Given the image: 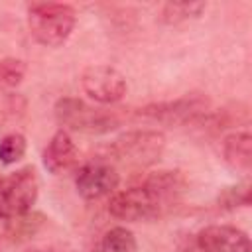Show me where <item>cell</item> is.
Masks as SVG:
<instances>
[{
	"instance_id": "cell-1",
	"label": "cell",
	"mask_w": 252,
	"mask_h": 252,
	"mask_svg": "<svg viewBox=\"0 0 252 252\" xmlns=\"http://www.w3.org/2000/svg\"><path fill=\"white\" fill-rule=\"evenodd\" d=\"M185 191L187 179L181 171H156L140 185L112 193L108 201V213L114 219L126 222L156 220L177 207Z\"/></svg>"
},
{
	"instance_id": "cell-2",
	"label": "cell",
	"mask_w": 252,
	"mask_h": 252,
	"mask_svg": "<svg viewBox=\"0 0 252 252\" xmlns=\"http://www.w3.org/2000/svg\"><path fill=\"white\" fill-rule=\"evenodd\" d=\"M77 22L73 6L63 2H33L28 6V30L45 47L63 45Z\"/></svg>"
},
{
	"instance_id": "cell-3",
	"label": "cell",
	"mask_w": 252,
	"mask_h": 252,
	"mask_svg": "<svg viewBox=\"0 0 252 252\" xmlns=\"http://www.w3.org/2000/svg\"><path fill=\"white\" fill-rule=\"evenodd\" d=\"M165 150V136L158 130H132L120 134L110 142L108 154L104 159L112 158L114 161L126 167H148L154 165Z\"/></svg>"
},
{
	"instance_id": "cell-4",
	"label": "cell",
	"mask_w": 252,
	"mask_h": 252,
	"mask_svg": "<svg viewBox=\"0 0 252 252\" xmlns=\"http://www.w3.org/2000/svg\"><path fill=\"white\" fill-rule=\"evenodd\" d=\"M39 195L35 167L26 165L8 175H0V220H14L32 211Z\"/></svg>"
},
{
	"instance_id": "cell-5",
	"label": "cell",
	"mask_w": 252,
	"mask_h": 252,
	"mask_svg": "<svg viewBox=\"0 0 252 252\" xmlns=\"http://www.w3.org/2000/svg\"><path fill=\"white\" fill-rule=\"evenodd\" d=\"M55 118L63 126V130L85 132V134H104L118 128L120 118L104 108H96L87 104L81 98L63 96L55 102Z\"/></svg>"
},
{
	"instance_id": "cell-6",
	"label": "cell",
	"mask_w": 252,
	"mask_h": 252,
	"mask_svg": "<svg viewBox=\"0 0 252 252\" xmlns=\"http://www.w3.org/2000/svg\"><path fill=\"white\" fill-rule=\"evenodd\" d=\"M211 108H213L211 96H207L205 93H187L173 100L148 104L140 108V116H146L150 120L169 124V126H183L207 116Z\"/></svg>"
},
{
	"instance_id": "cell-7",
	"label": "cell",
	"mask_w": 252,
	"mask_h": 252,
	"mask_svg": "<svg viewBox=\"0 0 252 252\" xmlns=\"http://www.w3.org/2000/svg\"><path fill=\"white\" fill-rule=\"evenodd\" d=\"M79 83L83 93L98 104H114L128 91L124 75L110 65H91L83 69Z\"/></svg>"
},
{
	"instance_id": "cell-8",
	"label": "cell",
	"mask_w": 252,
	"mask_h": 252,
	"mask_svg": "<svg viewBox=\"0 0 252 252\" xmlns=\"http://www.w3.org/2000/svg\"><path fill=\"white\" fill-rule=\"evenodd\" d=\"M120 183V173L114 163L96 158L83 163L75 173L77 193L87 201H96L112 195Z\"/></svg>"
},
{
	"instance_id": "cell-9",
	"label": "cell",
	"mask_w": 252,
	"mask_h": 252,
	"mask_svg": "<svg viewBox=\"0 0 252 252\" xmlns=\"http://www.w3.org/2000/svg\"><path fill=\"white\" fill-rule=\"evenodd\" d=\"M199 252H252L244 230L230 224H209L195 236Z\"/></svg>"
},
{
	"instance_id": "cell-10",
	"label": "cell",
	"mask_w": 252,
	"mask_h": 252,
	"mask_svg": "<svg viewBox=\"0 0 252 252\" xmlns=\"http://www.w3.org/2000/svg\"><path fill=\"white\" fill-rule=\"evenodd\" d=\"M77 158H79V152H77V146H75L71 134L61 128L47 142L43 156H41V161L49 173L59 175V173L71 169L75 165Z\"/></svg>"
},
{
	"instance_id": "cell-11",
	"label": "cell",
	"mask_w": 252,
	"mask_h": 252,
	"mask_svg": "<svg viewBox=\"0 0 252 252\" xmlns=\"http://www.w3.org/2000/svg\"><path fill=\"white\" fill-rule=\"evenodd\" d=\"M222 158L224 161L242 173H248L252 167V136L248 130H236L224 136L222 140Z\"/></svg>"
},
{
	"instance_id": "cell-12",
	"label": "cell",
	"mask_w": 252,
	"mask_h": 252,
	"mask_svg": "<svg viewBox=\"0 0 252 252\" xmlns=\"http://www.w3.org/2000/svg\"><path fill=\"white\" fill-rule=\"evenodd\" d=\"M136 248H138L136 236L126 226L108 228L98 244V252H136Z\"/></svg>"
},
{
	"instance_id": "cell-13",
	"label": "cell",
	"mask_w": 252,
	"mask_h": 252,
	"mask_svg": "<svg viewBox=\"0 0 252 252\" xmlns=\"http://www.w3.org/2000/svg\"><path fill=\"white\" fill-rule=\"evenodd\" d=\"M205 8H207L205 2H167L161 6L159 20L163 24L175 26V24H181V22H187L191 18L201 16V12Z\"/></svg>"
},
{
	"instance_id": "cell-14",
	"label": "cell",
	"mask_w": 252,
	"mask_h": 252,
	"mask_svg": "<svg viewBox=\"0 0 252 252\" xmlns=\"http://www.w3.org/2000/svg\"><path fill=\"white\" fill-rule=\"evenodd\" d=\"M28 150V142L24 138V134L20 132H10L0 140V163L4 165H12L16 161H20L26 156Z\"/></svg>"
},
{
	"instance_id": "cell-15",
	"label": "cell",
	"mask_w": 252,
	"mask_h": 252,
	"mask_svg": "<svg viewBox=\"0 0 252 252\" xmlns=\"http://www.w3.org/2000/svg\"><path fill=\"white\" fill-rule=\"evenodd\" d=\"M26 75V63L16 57H6L0 61V87L14 89L22 83Z\"/></svg>"
},
{
	"instance_id": "cell-16",
	"label": "cell",
	"mask_w": 252,
	"mask_h": 252,
	"mask_svg": "<svg viewBox=\"0 0 252 252\" xmlns=\"http://www.w3.org/2000/svg\"><path fill=\"white\" fill-rule=\"evenodd\" d=\"M222 201L230 207H236V205H248L250 203V189L248 185H238V187H230L224 191V197Z\"/></svg>"
},
{
	"instance_id": "cell-17",
	"label": "cell",
	"mask_w": 252,
	"mask_h": 252,
	"mask_svg": "<svg viewBox=\"0 0 252 252\" xmlns=\"http://www.w3.org/2000/svg\"><path fill=\"white\" fill-rule=\"evenodd\" d=\"M28 252H53V250H39L37 248V250H28Z\"/></svg>"
}]
</instances>
